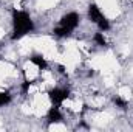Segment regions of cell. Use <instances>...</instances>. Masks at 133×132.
<instances>
[{
	"label": "cell",
	"instance_id": "obj_1",
	"mask_svg": "<svg viewBox=\"0 0 133 132\" xmlns=\"http://www.w3.org/2000/svg\"><path fill=\"white\" fill-rule=\"evenodd\" d=\"M34 30V22L31 16L22 9H14L12 11V34L11 39L12 40H19L22 37H25L26 34H30Z\"/></svg>",
	"mask_w": 133,
	"mask_h": 132
},
{
	"label": "cell",
	"instance_id": "obj_2",
	"mask_svg": "<svg viewBox=\"0 0 133 132\" xmlns=\"http://www.w3.org/2000/svg\"><path fill=\"white\" fill-rule=\"evenodd\" d=\"M79 22H81V16L77 13H74V11L66 13L65 16L61 19L59 25L54 28V36H57V37H68L79 27Z\"/></svg>",
	"mask_w": 133,
	"mask_h": 132
},
{
	"label": "cell",
	"instance_id": "obj_3",
	"mask_svg": "<svg viewBox=\"0 0 133 132\" xmlns=\"http://www.w3.org/2000/svg\"><path fill=\"white\" fill-rule=\"evenodd\" d=\"M87 14H88L90 22H91V23H95V25L98 27V30H99V31H104V33H105V31H108V30H110V22H108L107 16L104 14V11L101 9L96 3H91V5L88 6Z\"/></svg>",
	"mask_w": 133,
	"mask_h": 132
},
{
	"label": "cell",
	"instance_id": "obj_4",
	"mask_svg": "<svg viewBox=\"0 0 133 132\" xmlns=\"http://www.w3.org/2000/svg\"><path fill=\"white\" fill-rule=\"evenodd\" d=\"M48 98L51 101V104H54V106H62L65 101H68L70 92H68L66 89H64V87H54L53 90H50Z\"/></svg>",
	"mask_w": 133,
	"mask_h": 132
},
{
	"label": "cell",
	"instance_id": "obj_5",
	"mask_svg": "<svg viewBox=\"0 0 133 132\" xmlns=\"http://www.w3.org/2000/svg\"><path fill=\"white\" fill-rule=\"evenodd\" d=\"M46 117H48V120L50 121H61L62 120V112H61V106H51L50 107V110H48V113H46Z\"/></svg>",
	"mask_w": 133,
	"mask_h": 132
},
{
	"label": "cell",
	"instance_id": "obj_6",
	"mask_svg": "<svg viewBox=\"0 0 133 132\" xmlns=\"http://www.w3.org/2000/svg\"><path fill=\"white\" fill-rule=\"evenodd\" d=\"M30 62H31L37 70H40V71L46 68V61H45V58H43L42 55H33V56L30 58Z\"/></svg>",
	"mask_w": 133,
	"mask_h": 132
},
{
	"label": "cell",
	"instance_id": "obj_7",
	"mask_svg": "<svg viewBox=\"0 0 133 132\" xmlns=\"http://www.w3.org/2000/svg\"><path fill=\"white\" fill-rule=\"evenodd\" d=\"M93 40H95L96 45H99V47H105V45H107V39H105V36H104V31H98V33L93 36Z\"/></svg>",
	"mask_w": 133,
	"mask_h": 132
},
{
	"label": "cell",
	"instance_id": "obj_8",
	"mask_svg": "<svg viewBox=\"0 0 133 132\" xmlns=\"http://www.w3.org/2000/svg\"><path fill=\"white\" fill-rule=\"evenodd\" d=\"M9 103H11V95L6 92H0V107H3Z\"/></svg>",
	"mask_w": 133,
	"mask_h": 132
}]
</instances>
